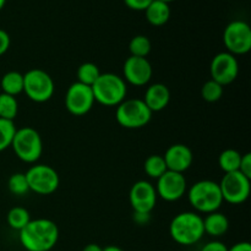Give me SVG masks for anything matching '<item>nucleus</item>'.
I'll list each match as a JSON object with an SVG mask.
<instances>
[{
    "mask_svg": "<svg viewBox=\"0 0 251 251\" xmlns=\"http://www.w3.org/2000/svg\"><path fill=\"white\" fill-rule=\"evenodd\" d=\"M59 239V228L51 220H31L20 230V242L26 251H50Z\"/></svg>",
    "mask_w": 251,
    "mask_h": 251,
    "instance_id": "1",
    "label": "nucleus"
},
{
    "mask_svg": "<svg viewBox=\"0 0 251 251\" xmlns=\"http://www.w3.org/2000/svg\"><path fill=\"white\" fill-rule=\"evenodd\" d=\"M169 234L174 242L184 247L196 244L205 234L202 217L196 212L178 213L169 225Z\"/></svg>",
    "mask_w": 251,
    "mask_h": 251,
    "instance_id": "2",
    "label": "nucleus"
},
{
    "mask_svg": "<svg viewBox=\"0 0 251 251\" xmlns=\"http://www.w3.org/2000/svg\"><path fill=\"white\" fill-rule=\"evenodd\" d=\"M91 88L96 102L104 107H117L125 100L127 93L124 78L112 73L100 74Z\"/></svg>",
    "mask_w": 251,
    "mask_h": 251,
    "instance_id": "3",
    "label": "nucleus"
},
{
    "mask_svg": "<svg viewBox=\"0 0 251 251\" xmlns=\"http://www.w3.org/2000/svg\"><path fill=\"white\" fill-rule=\"evenodd\" d=\"M188 199L198 212L206 215L218 211L225 202L220 185L212 180L196 181L189 190Z\"/></svg>",
    "mask_w": 251,
    "mask_h": 251,
    "instance_id": "4",
    "label": "nucleus"
},
{
    "mask_svg": "<svg viewBox=\"0 0 251 251\" xmlns=\"http://www.w3.org/2000/svg\"><path fill=\"white\" fill-rule=\"evenodd\" d=\"M11 147L17 158L25 163H36L43 152V141L36 129L25 126L16 129Z\"/></svg>",
    "mask_w": 251,
    "mask_h": 251,
    "instance_id": "5",
    "label": "nucleus"
},
{
    "mask_svg": "<svg viewBox=\"0 0 251 251\" xmlns=\"http://www.w3.org/2000/svg\"><path fill=\"white\" fill-rule=\"evenodd\" d=\"M115 118L118 124L125 129H141L151 122L152 112L144 100L134 98L123 100L117 105Z\"/></svg>",
    "mask_w": 251,
    "mask_h": 251,
    "instance_id": "6",
    "label": "nucleus"
},
{
    "mask_svg": "<svg viewBox=\"0 0 251 251\" xmlns=\"http://www.w3.org/2000/svg\"><path fill=\"white\" fill-rule=\"evenodd\" d=\"M54 91L53 78L42 69H32L24 74V92L33 102H47L53 97Z\"/></svg>",
    "mask_w": 251,
    "mask_h": 251,
    "instance_id": "7",
    "label": "nucleus"
},
{
    "mask_svg": "<svg viewBox=\"0 0 251 251\" xmlns=\"http://www.w3.org/2000/svg\"><path fill=\"white\" fill-rule=\"evenodd\" d=\"M25 176L28 183L29 191H33L38 195H50L55 193L60 184L58 172L48 164L32 166Z\"/></svg>",
    "mask_w": 251,
    "mask_h": 251,
    "instance_id": "8",
    "label": "nucleus"
},
{
    "mask_svg": "<svg viewBox=\"0 0 251 251\" xmlns=\"http://www.w3.org/2000/svg\"><path fill=\"white\" fill-rule=\"evenodd\" d=\"M251 179L238 172L225 173L218 183L222 193L223 201L232 205H240L245 202L250 195Z\"/></svg>",
    "mask_w": 251,
    "mask_h": 251,
    "instance_id": "9",
    "label": "nucleus"
},
{
    "mask_svg": "<svg viewBox=\"0 0 251 251\" xmlns=\"http://www.w3.org/2000/svg\"><path fill=\"white\" fill-rule=\"evenodd\" d=\"M223 42L228 53L243 55L251 50V28L249 24L235 20L227 25L223 33Z\"/></svg>",
    "mask_w": 251,
    "mask_h": 251,
    "instance_id": "10",
    "label": "nucleus"
},
{
    "mask_svg": "<svg viewBox=\"0 0 251 251\" xmlns=\"http://www.w3.org/2000/svg\"><path fill=\"white\" fill-rule=\"evenodd\" d=\"M92 88L80 82L71 83L65 95V107L70 114L82 117L92 109L95 104Z\"/></svg>",
    "mask_w": 251,
    "mask_h": 251,
    "instance_id": "11",
    "label": "nucleus"
},
{
    "mask_svg": "<svg viewBox=\"0 0 251 251\" xmlns=\"http://www.w3.org/2000/svg\"><path fill=\"white\" fill-rule=\"evenodd\" d=\"M211 80L216 81L223 87L234 82L239 74V63L233 54L222 51L215 55L210 65Z\"/></svg>",
    "mask_w": 251,
    "mask_h": 251,
    "instance_id": "12",
    "label": "nucleus"
},
{
    "mask_svg": "<svg viewBox=\"0 0 251 251\" xmlns=\"http://www.w3.org/2000/svg\"><path fill=\"white\" fill-rule=\"evenodd\" d=\"M156 188L147 180H139L129 193L130 206L136 213H151L157 202Z\"/></svg>",
    "mask_w": 251,
    "mask_h": 251,
    "instance_id": "13",
    "label": "nucleus"
},
{
    "mask_svg": "<svg viewBox=\"0 0 251 251\" xmlns=\"http://www.w3.org/2000/svg\"><path fill=\"white\" fill-rule=\"evenodd\" d=\"M186 179L181 173L167 171L157 179V196L168 202L180 200L186 191Z\"/></svg>",
    "mask_w": 251,
    "mask_h": 251,
    "instance_id": "14",
    "label": "nucleus"
},
{
    "mask_svg": "<svg viewBox=\"0 0 251 251\" xmlns=\"http://www.w3.org/2000/svg\"><path fill=\"white\" fill-rule=\"evenodd\" d=\"M123 74L124 81H127L130 85L136 87H142L151 81L153 69L147 58L130 55L123 66Z\"/></svg>",
    "mask_w": 251,
    "mask_h": 251,
    "instance_id": "15",
    "label": "nucleus"
},
{
    "mask_svg": "<svg viewBox=\"0 0 251 251\" xmlns=\"http://www.w3.org/2000/svg\"><path fill=\"white\" fill-rule=\"evenodd\" d=\"M163 158L168 171L183 174L193 164L194 153L186 145L176 144L168 147Z\"/></svg>",
    "mask_w": 251,
    "mask_h": 251,
    "instance_id": "16",
    "label": "nucleus"
},
{
    "mask_svg": "<svg viewBox=\"0 0 251 251\" xmlns=\"http://www.w3.org/2000/svg\"><path fill=\"white\" fill-rule=\"evenodd\" d=\"M142 100L152 113L161 112L169 104L171 91L163 83H153L146 90Z\"/></svg>",
    "mask_w": 251,
    "mask_h": 251,
    "instance_id": "17",
    "label": "nucleus"
},
{
    "mask_svg": "<svg viewBox=\"0 0 251 251\" xmlns=\"http://www.w3.org/2000/svg\"><path fill=\"white\" fill-rule=\"evenodd\" d=\"M203 220V230L206 234L211 235V237H222L229 229V221H228L227 216L223 213L216 212L208 213Z\"/></svg>",
    "mask_w": 251,
    "mask_h": 251,
    "instance_id": "18",
    "label": "nucleus"
},
{
    "mask_svg": "<svg viewBox=\"0 0 251 251\" xmlns=\"http://www.w3.org/2000/svg\"><path fill=\"white\" fill-rule=\"evenodd\" d=\"M145 15L152 26H163L168 22L171 17V7L168 2L161 1V0H153L151 4L145 10Z\"/></svg>",
    "mask_w": 251,
    "mask_h": 251,
    "instance_id": "19",
    "label": "nucleus"
},
{
    "mask_svg": "<svg viewBox=\"0 0 251 251\" xmlns=\"http://www.w3.org/2000/svg\"><path fill=\"white\" fill-rule=\"evenodd\" d=\"M0 87L2 93L16 97L17 95L24 92V75L19 71H9L1 77Z\"/></svg>",
    "mask_w": 251,
    "mask_h": 251,
    "instance_id": "20",
    "label": "nucleus"
},
{
    "mask_svg": "<svg viewBox=\"0 0 251 251\" xmlns=\"http://www.w3.org/2000/svg\"><path fill=\"white\" fill-rule=\"evenodd\" d=\"M242 154L237 150L228 149L225 150L218 157V166L225 173H232V172L239 171Z\"/></svg>",
    "mask_w": 251,
    "mask_h": 251,
    "instance_id": "21",
    "label": "nucleus"
},
{
    "mask_svg": "<svg viewBox=\"0 0 251 251\" xmlns=\"http://www.w3.org/2000/svg\"><path fill=\"white\" fill-rule=\"evenodd\" d=\"M7 225L10 228L15 230H21L27 226V223L31 221L29 212L25 207H12L6 215Z\"/></svg>",
    "mask_w": 251,
    "mask_h": 251,
    "instance_id": "22",
    "label": "nucleus"
},
{
    "mask_svg": "<svg viewBox=\"0 0 251 251\" xmlns=\"http://www.w3.org/2000/svg\"><path fill=\"white\" fill-rule=\"evenodd\" d=\"M144 169L145 173L152 179H158L168 171L163 156L161 154H152V156L147 157L144 164Z\"/></svg>",
    "mask_w": 251,
    "mask_h": 251,
    "instance_id": "23",
    "label": "nucleus"
},
{
    "mask_svg": "<svg viewBox=\"0 0 251 251\" xmlns=\"http://www.w3.org/2000/svg\"><path fill=\"white\" fill-rule=\"evenodd\" d=\"M19 113V102L14 96L0 93V118L14 122Z\"/></svg>",
    "mask_w": 251,
    "mask_h": 251,
    "instance_id": "24",
    "label": "nucleus"
},
{
    "mask_svg": "<svg viewBox=\"0 0 251 251\" xmlns=\"http://www.w3.org/2000/svg\"><path fill=\"white\" fill-rule=\"evenodd\" d=\"M100 68L93 63H83L77 69V82L92 86L100 75Z\"/></svg>",
    "mask_w": 251,
    "mask_h": 251,
    "instance_id": "25",
    "label": "nucleus"
},
{
    "mask_svg": "<svg viewBox=\"0 0 251 251\" xmlns=\"http://www.w3.org/2000/svg\"><path fill=\"white\" fill-rule=\"evenodd\" d=\"M152 44L149 37L139 36L132 37L131 41L129 43V51L132 56H140V58H146L150 53H151Z\"/></svg>",
    "mask_w": 251,
    "mask_h": 251,
    "instance_id": "26",
    "label": "nucleus"
},
{
    "mask_svg": "<svg viewBox=\"0 0 251 251\" xmlns=\"http://www.w3.org/2000/svg\"><path fill=\"white\" fill-rule=\"evenodd\" d=\"M15 132H16L15 123L11 122V120L1 119L0 118V152L11 147V142L12 139H14Z\"/></svg>",
    "mask_w": 251,
    "mask_h": 251,
    "instance_id": "27",
    "label": "nucleus"
},
{
    "mask_svg": "<svg viewBox=\"0 0 251 251\" xmlns=\"http://www.w3.org/2000/svg\"><path fill=\"white\" fill-rule=\"evenodd\" d=\"M7 188L11 194L16 196H24L29 191L28 183L25 173H14L7 180Z\"/></svg>",
    "mask_w": 251,
    "mask_h": 251,
    "instance_id": "28",
    "label": "nucleus"
},
{
    "mask_svg": "<svg viewBox=\"0 0 251 251\" xmlns=\"http://www.w3.org/2000/svg\"><path fill=\"white\" fill-rule=\"evenodd\" d=\"M201 96H202L206 102H217L223 96V86L213 80L206 81L205 85L201 88Z\"/></svg>",
    "mask_w": 251,
    "mask_h": 251,
    "instance_id": "29",
    "label": "nucleus"
},
{
    "mask_svg": "<svg viewBox=\"0 0 251 251\" xmlns=\"http://www.w3.org/2000/svg\"><path fill=\"white\" fill-rule=\"evenodd\" d=\"M153 0H124L125 5L135 11H145Z\"/></svg>",
    "mask_w": 251,
    "mask_h": 251,
    "instance_id": "30",
    "label": "nucleus"
},
{
    "mask_svg": "<svg viewBox=\"0 0 251 251\" xmlns=\"http://www.w3.org/2000/svg\"><path fill=\"white\" fill-rule=\"evenodd\" d=\"M239 172L242 174H244L247 178L251 179V153L248 152V153L243 154L242 161H240L239 166Z\"/></svg>",
    "mask_w": 251,
    "mask_h": 251,
    "instance_id": "31",
    "label": "nucleus"
},
{
    "mask_svg": "<svg viewBox=\"0 0 251 251\" xmlns=\"http://www.w3.org/2000/svg\"><path fill=\"white\" fill-rule=\"evenodd\" d=\"M10 44H11V39H10L9 33L0 28V56L4 55L9 50Z\"/></svg>",
    "mask_w": 251,
    "mask_h": 251,
    "instance_id": "32",
    "label": "nucleus"
},
{
    "mask_svg": "<svg viewBox=\"0 0 251 251\" xmlns=\"http://www.w3.org/2000/svg\"><path fill=\"white\" fill-rule=\"evenodd\" d=\"M201 251H228L227 245L223 244L222 242H218V240H213V242L207 243L202 247Z\"/></svg>",
    "mask_w": 251,
    "mask_h": 251,
    "instance_id": "33",
    "label": "nucleus"
},
{
    "mask_svg": "<svg viewBox=\"0 0 251 251\" xmlns=\"http://www.w3.org/2000/svg\"><path fill=\"white\" fill-rule=\"evenodd\" d=\"M228 251H251V245L248 242H240L233 245Z\"/></svg>",
    "mask_w": 251,
    "mask_h": 251,
    "instance_id": "34",
    "label": "nucleus"
},
{
    "mask_svg": "<svg viewBox=\"0 0 251 251\" xmlns=\"http://www.w3.org/2000/svg\"><path fill=\"white\" fill-rule=\"evenodd\" d=\"M135 222H137L139 225H146L150 221V213H136L135 212L134 216Z\"/></svg>",
    "mask_w": 251,
    "mask_h": 251,
    "instance_id": "35",
    "label": "nucleus"
},
{
    "mask_svg": "<svg viewBox=\"0 0 251 251\" xmlns=\"http://www.w3.org/2000/svg\"><path fill=\"white\" fill-rule=\"evenodd\" d=\"M82 251H103V248L98 244H95V243H91V244L86 245Z\"/></svg>",
    "mask_w": 251,
    "mask_h": 251,
    "instance_id": "36",
    "label": "nucleus"
},
{
    "mask_svg": "<svg viewBox=\"0 0 251 251\" xmlns=\"http://www.w3.org/2000/svg\"><path fill=\"white\" fill-rule=\"evenodd\" d=\"M103 251H124V250L120 249V248H118V247H114V245H109V247L104 248Z\"/></svg>",
    "mask_w": 251,
    "mask_h": 251,
    "instance_id": "37",
    "label": "nucleus"
},
{
    "mask_svg": "<svg viewBox=\"0 0 251 251\" xmlns=\"http://www.w3.org/2000/svg\"><path fill=\"white\" fill-rule=\"evenodd\" d=\"M5 2H6V0H0V10H1L2 7H4Z\"/></svg>",
    "mask_w": 251,
    "mask_h": 251,
    "instance_id": "38",
    "label": "nucleus"
},
{
    "mask_svg": "<svg viewBox=\"0 0 251 251\" xmlns=\"http://www.w3.org/2000/svg\"><path fill=\"white\" fill-rule=\"evenodd\" d=\"M161 1H164V2H168V4H169V2H171V1H174V0H161Z\"/></svg>",
    "mask_w": 251,
    "mask_h": 251,
    "instance_id": "39",
    "label": "nucleus"
}]
</instances>
